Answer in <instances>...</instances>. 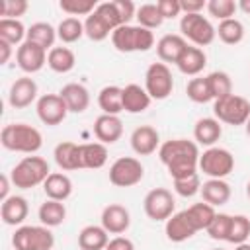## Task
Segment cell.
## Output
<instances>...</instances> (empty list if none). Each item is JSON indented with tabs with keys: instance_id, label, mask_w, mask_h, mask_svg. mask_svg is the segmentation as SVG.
<instances>
[{
	"instance_id": "obj_1",
	"label": "cell",
	"mask_w": 250,
	"mask_h": 250,
	"mask_svg": "<svg viewBox=\"0 0 250 250\" xmlns=\"http://www.w3.org/2000/svg\"><path fill=\"white\" fill-rule=\"evenodd\" d=\"M158 158L168 168V174L172 176V180L197 174V168H199L197 145L188 139H170L162 143L158 148Z\"/></svg>"
},
{
	"instance_id": "obj_2",
	"label": "cell",
	"mask_w": 250,
	"mask_h": 250,
	"mask_svg": "<svg viewBox=\"0 0 250 250\" xmlns=\"http://www.w3.org/2000/svg\"><path fill=\"white\" fill-rule=\"evenodd\" d=\"M0 143L6 150L35 154L43 146V137L39 129L27 123H10V125H4L0 133Z\"/></svg>"
},
{
	"instance_id": "obj_3",
	"label": "cell",
	"mask_w": 250,
	"mask_h": 250,
	"mask_svg": "<svg viewBox=\"0 0 250 250\" xmlns=\"http://www.w3.org/2000/svg\"><path fill=\"white\" fill-rule=\"evenodd\" d=\"M49 164L41 156H25L21 158L12 170H10V180L14 188L20 189H31L39 184H45L49 178Z\"/></svg>"
},
{
	"instance_id": "obj_4",
	"label": "cell",
	"mask_w": 250,
	"mask_h": 250,
	"mask_svg": "<svg viewBox=\"0 0 250 250\" xmlns=\"http://www.w3.org/2000/svg\"><path fill=\"white\" fill-rule=\"evenodd\" d=\"M111 43L119 53H146L154 47V33L141 25H121L113 29Z\"/></svg>"
},
{
	"instance_id": "obj_5",
	"label": "cell",
	"mask_w": 250,
	"mask_h": 250,
	"mask_svg": "<svg viewBox=\"0 0 250 250\" xmlns=\"http://www.w3.org/2000/svg\"><path fill=\"white\" fill-rule=\"evenodd\" d=\"M12 244L16 250H51L55 236L45 225H21L12 234Z\"/></svg>"
},
{
	"instance_id": "obj_6",
	"label": "cell",
	"mask_w": 250,
	"mask_h": 250,
	"mask_svg": "<svg viewBox=\"0 0 250 250\" xmlns=\"http://www.w3.org/2000/svg\"><path fill=\"white\" fill-rule=\"evenodd\" d=\"M215 119L227 125H244L250 117V102L238 94H229L213 104Z\"/></svg>"
},
{
	"instance_id": "obj_7",
	"label": "cell",
	"mask_w": 250,
	"mask_h": 250,
	"mask_svg": "<svg viewBox=\"0 0 250 250\" xmlns=\"http://www.w3.org/2000/svg\"><path fill=\"white\" fill-rule=\"evenodd\" d=\"M180 31L186 41H191L195 47H207L213 43L217 29L203 14H184L180 20Z\"/></svg>"
},
{
	"instance_id": "obj_8",
	"label": "cell",
	"mask_w": 250,
	"mask_h": 250,
	"mask_svg": "<svg viewBox=\"0 0 250 250\" xmlns=\"http://www.w3.org/2000/svg\"><path fill=\"white\" fill-rule=\"evenodd\" d=\"M199 170L209 178L223 180L234 170V156L227 148L209 146L207 150H203V154H199Z\"/></svg>"
},
{
	"instance_id": "obj_9",
	"label": "cell",
	"mask_w": 250,
	"mask_h": 250,
	"mask_svg": "<svg viewBox=\"0 0 250 250\" xmlns=\"http://www.w3.org/2000/svg\"><path fill=\"white\" fill-rule=\"evenodd\" d=\"M109 182L115 188L137 186L145 176V166L135 156H121L109 166Z\"/></svg>"
},
{
	"instance_id": "obj_10",
	"label": "cell",
	"mask_w": 250,
	"mask_h": 250,
	"mask_svg": "<svg viewBox=\"0 0 250 250\" xmlns=\"http://www.w3.org/2000/svg\"><path fill=\"white\" fill-rule=\"evenodd\" d=\"M145 90L152 100H166L174 90V78L164 62H152L145 72Z\"/></svg>"
},
{
	"instance_id": "obj_11",
	"label": "cell",
	"mask_w": 250,
	"mask_h": 250,
	"mask_svg": "<svg viewBox=\"0 0 250 250\" xmlns=\"http://www.w3.org/2000/svg\"><path fill=\"white\" fill-rule=\"evenodd\" d=\"M143 207H145V213H146L148 219H152V221H168L174 215L176 201H174L172 191H168L166 188H154L145 195Z\"/></svg>"
},
{
	"instance_id": "obj_12",
	"label": "cell",
	"mask_w": 250,
	"mask_h": 250,
	"mask_svg": "<svg viewBox=\"0 0 250 250\" xmlns=\"http://www.w3.org/2000/svg\"><path fill=\"white\" fill-rule=\"evenodd\" d=\"M37 117L49 125V127H55L59 123L64 121L66 113H68V107L64 104V100L59 96V94H45L37 100Z\"/></svg>"
},
{
	"instance_id": "obj_13",
	"label": "cell",
	"mask_w": 250,
	"mask_h": 250,
	"mask_svg": "<svg viewBox=\"0 0 250 250\" xmlns=\"http://www.w3.org/2000/svg\"><path fill=\"white\" fill-rule=\"evenodd\" d=\"M47 55L49 53L43 47L29 43V41H23L16 51V61L23 72L33 74V72H39L47 64Z\"/></svg>"
},
{
	"instance_id": "obj_14",
	"label": "cell",
	"mask_w": 250,
	"mask_h": 250,
	"mask_svg": "<svg viewBox=\"0 0 250 250\" xmlns=\"http://www.w3.org/2000/svg\"><path fill=\"white\" fill-rule=\"evenodd\" d=\"M35 98H37V84L33 78L21 76L12 82L10 92H8V104L14 109H23V107L31 105L35 102Z\"/></svg>"
},
{
	"instance_id": "obj_15",
	"label": "cell",
	"mask_w": 250,
	"mask_h": 250,
	"mask_svg": "<svg viewBox=\"0 0 250 250\" xmlns=\"http://www.w3.org/2000/svg\"><path fill=\"white\" fill-rule=\"evenodd\" d=\"M131 225L129 209L119 203H109L102 211V227L109 234H123Z\"/></svg>"
},
{
	"instance_id": "obj_16",
	"label": "cell",
	"mask_w": 250,
	"mask_h": 250,
	"mask_svg": "<svg viewBox=\"0 0 250 250\" xmlns=\"http://www.w3.org/2000/svg\"><path fill=\"white\" fill-rule=\"evenodd\" d=\"M131 148L139 156H148L160 148V135L150 125H141L131 133Z\"/></svg>"
},
{
	"instance_id": "obj_17",
	"label": "cell",
	"mask_w": 250,
	"mask_h": 250,
	"mask_svg": "<svg viewBox=\"0 0 250 250\" xmlns=\"http://www.w3.org/2000/svg\"><path fill=\"white\" fill-rule=\"evenodd\" d=\"M94 135L100 143L104 145H113L121 139L123 135V121L119 119V115H107L102 113L96 121H94Z\"/></svg>"
},
{
	"instance_id": "obj_18",
	"label": "cell",
	"mask_w": 250,
	"mask_h": 250,
	"mask_svg": "<svg viewBox=\"0 0 250 250\" xmlns=\"http://www.w3.org/2000/svg\"><path fill=\"white\" fill-rule=\"evenodd\" d=\"M59 96L64 100L68 111L72 113H82L88 109L90 105V92L84 84H78V82H68L61 88Z\"/></svg>"
},
{
	"instance_id": "obj_19",
	"label": "cell",
	"mask_w": 250,
	"mask_h": 250,
	"mask_svg": "<svg viewBox=\"0 0 250 250\" xmlns=\"http://www.w3.org/2000/svg\"><path fill=\"white\" fill-rule=\"evenodd\" d=\"M27 213H29V205H27V199L21 195H10L0 205V217L10 227L21 225L27 219Z\"/></svg>"
},
{
	"instance_id": "obj_20",
	"label": "cell",
	"mask_w": 250,
	"mask_h": 250,
	"mask_svg": "<svg viewBox=\"0 0 250 250\" xmlns=\"http://www.w3.org/2000/svg\"><path fill=\"white\" fill-rule=\"evenodd\" d=\"M186 47H188V41L182 35H178V33H166L156 43V55H158V59L164 64L166 62H174L176 64Z\"/></svg>"
},
{
	"instance_id": "obj_21",
	"label": "cell",
	"mask_w": 250,
	"mask_h": 250,
	"mask_svg": "<svg viewBox=\"0 0 250 250\" xmlns=\"http://www.w3.org/2000/svg\"><path fill=\"white\" fill-rule=\"evenodd\" d=\"M205 64H207V55L201 47H195V45H188L176 62L178 70L186 76H197L205 68Z\"/></svg>"
},
{
	"instance_id": "obj_22",
	"label": "cell",
	"mask_w": 250,
	"mask_h": 250,
	"mask_svg": "<svg viewBox=\"0 0 250 250\" xmlns=\"http://www.w3.org/2000/svg\"><path fill=\"white\" fill-rule=\"evenodd\" d=\"M164 232H166V238H168V240H172V242H184V240L191 238L197 230H195L193 225L189 223L188 213H186V209H184V211H180V213H174V215L166 221Z\"/></svg>"
},
{
	"instance_id": "obj_23",
	"label": "cell",
	"mask_w": 250,
	"mask_h": 250,
	"mask_svg": "<svg viewBox=\"0 0 250 250\" xmlns=\"http://www.w3.org/2000/svg\"><path fill=\"white\" fill-rule=\"evenodd\" d=\"M223 135V125L219 119L215 117H201L195 121L193 127V139L197 145L203 146H215V143L221 139Z\"/></svg>"
},
{
	"instance_id": "obj_24",
	"label": "cell",
	"mask_w": 250,
	"mask_h": 250,
	"mask_svg": "<svg viewBox=\"0 0 250 250\" xmlns=\"http://www.w3.org/2000/svg\"><path fill=\"white\" fill-rule=\"evenodd\" d=\"M152 98L139 84H127L123 88V111L127 113H143L148 109Z\"/></svg>"
},
{
	"instance_id": "obj_25",
	"label": "cell",
	"mask_w": 250,
	"mask_h": 250,
	"mask_svg": "<svg viewBox=\"0 0 250 250\" xmlns=\"http://www.w3.org/2000/svg\"><path fill=\"white\" fill-rule=\"evenodd\" d=\"M109 244V232L102 225H88L78 232L80 250H105Z\"/></svg>"
},
{
	"instance_id": "obj_26",
	"label": "cell",
	"mask_w": 250,
	"mask_h": 250,
	"mask_svg": "<svg viewBox=\"0 0 250 250\" xmlns=\"http://www.w3.org/2000/svg\"><path fill=\"white\" fill-rule=\"evenodd\" d=\"M199 193H201L205 203H209L213 207H219V205H225L230 199V186L225 180L209 178L207 182L201 184V191Z\"/></svg>"
},
{
	"instance_id": "obj_27",
	"label": "cell",
	"mask_w": 250,
	"mask_h": 250,
	"mask_svg": "<svg viewBox=\"0 0 250 250\" xmlns=\"http://www.w3.org/2000/svg\"><path fill=\"white\" fill-rule=\"evenodd\" d=\"M43 191L47 195V199H55V201H64L70 197L72 193V182L66 174L62 172H51L49 178L43 184Z\"/></svg>"
},
{
	"instance_id": "obj_28",
	"label": "cell",
	"mask_w": 250,
	"mask_h": 250,
	"mask_svg": "<svg viewBox=\"0 0 250 250\" xmlns=\"http://www.w3.org/2000/svg\"><path fill=\"white\" fill-rule=\"evenodd\" d=\"M80 168L98 170L107 162V148L104 143H84L78 146Z\"/></svg>"
},
{
	"instance_id": "obj_29",
	"label": "cell",
	"mask_w": 250,
	"mask_h": 250,
	"mask_svg": "<svg viewBox=\"0 0 250 250\" xmlns=\"http://www.w3.org/2000/svg\"><path fill=\"white\" fill-rule=\"evenodd\" d=\"M78 146L76 143L72 141H62L55 146L53 150V156H55V162L61 170H80V154H78Z\"/></svg>"
},
{
	"instance_id": "obj_30",
	"label": "cell",
	"mask_w": 250,
	"mask_h": 250,
	"mask_svg": "<svg viewBox=\"0 0 250 250\" xmlns=\"http://www.w3.org/2000/svg\"><path fill=\"white\" fill-rule=\"evenodd\" d=\"M98 105L107 115H119L123 111V88L119 86H104L98 94Z\"/></svg>"
},
{
	"instance_id": "obj_31",
	"label": "cell",
	"mask_w": 250,
	"mask_h": 250,
	"mask_svg": "<svg viewBox=\"0 0 250 250\" xmlns=\"http://www.w3.org/2000/svg\"><path fill=\"white\" fill-rule=\"evenodd\" d=\"M37 217L41 221V225L53 229V227H59L64 223L66 219V207L62 201H55V199H45L41 205H39V211H37Z\"/></svg>"
},
{
	"instance_id": "obj_32",
	"label": "cell",
	"mask_w": 250,
	"mask_h": 250,
	"mask_svg": "<svg viewBox=\"0 0 250 250\" xmlns=\"http://www.w3.org/2000/svg\"><path fill=\"white\" fill-rule=\"evenodd\" d=\"M55 39H57V29L47 23V21H35L27 27V35H25V41L29 43H35L39 47H43L45 51L53 49L55 45Z\"/></svg>"
},
{
	"instance_id": "obj_33",
	"label": "cell",
	"mask_w": 250,
	"mask_h": 250,
	"mask_svg": "<svg viewBox=\"0 0 250 250\" xmlns=\"http://www.w3.org/2000/svg\"><path fill=\"white\" fill-rule=\"evenodd\" d=\"M113 33V27L109 25V21L98 12L94 10L90 16H86L84 20V35L92 41H104Z\"/></svg>"
},
{
	"instance_id": "obj_34",
	"label": "cell",
	"mask_w": 250,
	"mask_h": 250,
	"mask_svg": "<svg viewBox=\"0 0 250 250\" xmlns=\"http://www.w3.org/2000/svg\"><path fill=\"white\" fill-rule=\"evenodd\" d=\"M76 64V57L68 47H53L47 55V66L59 74L70 72Z\"/></svg>"
},
{
	"instance_id": "obj_35",
	"label": "cell",
	"mask_w": 250,
	"mask_h": 250,
	"mask_svg": "<svg viewBox=\"0 0 250 250\" xmlns=\"http://www.w3.org/2000/svg\"><path fill=\"white\" fill-rule=\"evenodd\" d=\"M186 213H188V219H189V223L193 225L195 230H207V227L213 223V219L217 215L215 213V207L209 205V203H205V201L193 203L191 207L186 209Z\"/></svg>"
},
{
	"instance_id": "obj_36",
	"label": "cell",
	"mask_w": 250,
	"mask_h": 250,
	"mask_svg": "<svg viewBox=\"0 0 250 250\" xmlns=\"http://www.w3.org/2000/svg\"><path fill=\"white\" fill-rule=\"evenodd\" d=\"M25 35H27V29L20 20H8V18L0 20V41L10 43L12 47L14 45L20 47L23 43Z\"/></svg>"
},
{
	"instance_id": "obj_37",
	"label": "cell",
	"mask_w": 250,
	"mask_h": 250,
	"mask_svg": "<svg viewBox=\"0 0 250 250\" xmlns=\"http://www.w3.org/2000/svg\"><path fill=\"white\" fill-rule=\"evenodd\" d=\"M217 35H219V39H221L223 43H227V45H238V43L244 39V25H242V21L236 20V18L219 21Z\"/></svg>"
},
{
	"instance_id": "obj_38",
	"label": "cell",
	"mask_w": 250,
	"mask_h": 250,
	"mask_svg": "<svg viewBox=\"0 0 250 250\" xmlns=\"http://www.w3.org/2000/svg\"><path fill=\"white\" fill-rule=\"evenodd\" d=\"M84 35V21L78 18H64L57 27V37L62 43H76Z\"/></svg>"
},
{
	"instance_id": "obj_39",
	"label": "cell",
	"mask_w": 250,
	"mask_h": 250,
	"mask_svg": "<svg viewBox=\"0 0 250 250\" xmlns=\"http://www.w3.org/2000/svg\"><path fill=\"white\" fill-rule=\"evenodd\" d=\"M207 82H209V90L213 100H221L229 94H232V80L227 72L223 70H213L207 74Z\"/></svg>"
},
{
	"instance_id": "obj_40",
	"label": "cell",
	"mask_w": 250,
	"mask_h": 250,
	"mask_svg": "<svg viewBox=\"0 0 250 250\" xmlns=\"http://www.w3.org/2000/svg\"><path fill=\"white\" fill-rule=\"evenodd\" d=\"M137 21H139V25L141 27H146V29H156V27H160L162 25V21H164V18H162V14H160V10H158V6L156 4H141L139 8H137Z\"/></svg>"
},
{
	"instance_id": "obj_41",
	"label": "cell",
	"mask_w": 250,
	"mask_h": 250,
	"mask_svg": "<svg viewBox=\"0 0 250 250\" xmlns=\"http://www.w3.org/2000/svg\"><path fill=\"white\" fill-rule=\"evenodd\" d=\"M248 236H250V219L246 215H232L230 217V230H229L227 242H232L236 246V244L246 242Z\"/></svg>"
},
{
	"instance_id": "obj_42",
	"label": "cell",
	"mask_w": 250,
	"mask_h": 250,
	"mask_svg": "<svg viewBox=\"0 0 250 250\" xmlns=\"http://www.w3.org/2000/svg\"><path fill=\"white\" fill-rule=\"evenodd\" d=\"M186 94L191 102L195 104H207L213 100L211 96V90H209V82H207V76H201V78H191L186 86Z\"/></svg>"
},
{
	"instance_id": "obj_43",
	"label": "cell",
	"mask_w": 250,
	"mask_h": 250,
	"mask_svg": "<svg viewBox=\"0 0 250 250\" xmlns=\"http://www.w3.org/2000/svg\"><path fill=\"white\" fill-rule=\"evenodd\" d=\"M59 8L64 14H68L70 18H74V16H90L98 8V2L96 0H61Z\"/></svg>"
},
{
	"instance_id": "obj_44",
	"label": "cell",
	"mask_w": 250,
	"mask_h": 250,
	"mask_svg": "<svg viewBox=\"0 0 250 250\" xmlns=\"http://www.w3.org/2000/svg\"><path fill=\"white\" fill-rule=\"evenodd\" d=\"M236 10H238V4L234 0H209L207 2V12L219 21L234 18Z\"/></svg>"
},
{
	"instance_id": "obj_45",
	"label": "cell",
	"mask_w": 250,
	"mask_h": 250,
	"mask_svg": "<svg viewBox=\"0 0 250 250\" xmlns=\"http://www.w3.org/2000/svg\"><path fill=\"white\" fill-rule=\"evenodd\" d=\"M230 217L227 213H217L213 223L207 227V234L213 240H227L229 238V230H230Z\"/></svg>"
},
{
	"instance_id": "obj_46",
	"label": "cell",
	"mask_w": 250,
	"mask_h": 250,
	"mask_svg": "<svg viewBox=\"0 0 250 250\" xmlns=\"http://www.w3.org/2000/svg\"><path fill=\"white\" fill-rule=\"evenodd\" d=\"M174 189H176V193L182 195V197H193L195 193L201 191L199 174H191V176H188V178L174 180Z\"/></svg>"
},
{
	"instance_id": "obj_47",
	"label": "cell",
	"mask_w": 250,
	"mask_h": 250,
	"mask_svg": "<svg viewBox=\"0 0 250 250\" xmlns=\"http://www.w3.org/2000/svg\"><path fill=\"white\" fill-rule=\"evenodd\" d=\"M29 4L25 0H4L2 4V18L8 20H20V16H23L27 12Z\"/></svg>"
},
{
	"instance_id": "obj_48",
	"label": "cell",
	"mask_w": 250,
	"mask_h": 250,
	"mask_svg": "<svg viewBox=\"0 0 250 250\" xmlns=\"http://www.w3.org/2000/svg\"><path fill=\"white\" fill-rule=\"evenodd\" d=\"M160 14L164 20H174L182 14V8H180V0H158L156 2Z\"/></svg>"
},
{
	"instance_id": "obj_49",
	"label": "cell",
	"mask_w": 250,
	"mask_h": 250,
	"mask_svg": "<svg viewBox=\"0 0 250 250\" xmlns=\"http://www.w3.org/2000/svg\"><path fill=\"white\" fill-rule=\"evenodd\" d=\"M180 8L184 14H201L203 8H207L205 0H180Z\"/></svg>"
},
{
	"instance_id": "obj_50",
	"label": "cell",
	"mask_w": 250,
	"mask_h": 250,
	"mask_svg": "<svg viewBox=\"0 0 250 250\" xmlns=\"http://www.w3.org/2000/svg\"><path fill=\"white\" fill-rule=\"evenodd\" d=\"M105 250H135V244L127 236H115L109 240Z\"/></svg>"
},
{
	"instance_id": "obj_51",
	"label": "cell",
	"mask_w": 250,
	"mask_h": 250,
	"mask_svg": "<svg viewBox=\"0 0 250 250\" xmlns=\"http://www.w3.org/2000/svg\"><path fill=\"white\" fill-rule=\"evenodd\" d=\"M10 184H12L10 176L2 174V178H0V199H2V201L10 197Z\"/></svg>"
},
{
	"instance_id": "obj_52",
	"label": "cell",
	"mask_w": 250,
	"mask_h": 250,
	"mask_svg": "<svg viewBox=\"0 0 250 250\" xmlns=\"http://www.w3.org/2000/svg\"><path fill=\"white\" fill-rule=\"evenodd\" d=\"M12 57V45L6 41H0V64H6Z\"/></svg>"
},
{
	"instance_id": "obj_53",
	"label": "cell",
	"mask_w": 250,
	"mask_h": 250,
	"mask_svg": "<svg viewBox=\"0 0 250 250\" xmlns=\"http://www.w3.org/2000/svg\"><path fill=\"white\" fill-rule=\"evenodd\" d=\"M238 8H240L244 14L250 16V0H240V2H238Z\"/></svg>"
},
{
	"instance_id": "obj_54",
	"label": "cell",
	"mask_w": 250,
	"mask_h": 250,
	"mask_svg": "<svg viewBox=\"0 0 250 250\" xmlns=\"http://www.w3.org/2000/svg\"><path fill=\"white\" fill-rule=\"evenodd\" d=\"M234 250H250V242H242V244H236Z\"/></svg>"
},
{
	"instance_id": "obj_55",
	"label": "cell",
	"mask_w": 250,
	"mask_h": 250,
	"mask_svg": "<svg viewBox=\"0 0 250 250\" xmlns=\"http://www.w3.org/2000/svg\"><path fill=\"white\" fill-rule=\"evenodd\" d=\"M244 129H246V135L250 137V117H248V121L244 123Z\"/></svg>"
},
{
	"instance_id": "obj_56",
	"label": "cell",
	"mask_w": 250,
	"mask_h": 250,
	"mask_svg": "<svg viewBox=\"0 0 250 250\" xmlns=\"http://www.w3.org/2000/svg\"><path fill=\"white\" fill-rule=\"evenodd\" d=\"M246 195H248V199H250V182H248V186H246Z\"/></svg>"
},
{
	"instance_id": "obj_57",
	"label": "cell",
	"mask_w": 250,
	"mask_h": 250,
	"mask_svg": "<svg viewBox=\"0 0 250 250\" xmlns=\"http://www.w3.org/2000/svg\"><path fill=\"white\" fill-rule=\"evenodd\" d=\"M213 250H225V248H213Z\"/></svg>"
}]
</instances>
